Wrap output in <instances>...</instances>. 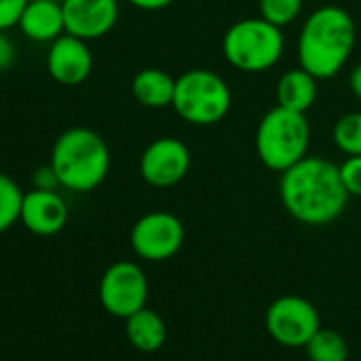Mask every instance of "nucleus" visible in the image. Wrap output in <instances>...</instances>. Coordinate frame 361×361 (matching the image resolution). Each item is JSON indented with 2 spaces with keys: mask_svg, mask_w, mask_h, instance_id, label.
Returning a JSON list of instances; mask_svg holds the SVG:
<instances>
[{
  "mask_svg": "<svg viewBox=\"0 0 361 361\" xmlns=\"http://www.w3.org/2000/svg\"><path fill=\"white\" fill-rule=\"evenodd\" d=\"M308 361H346L348 344L346 340L329 327H321L304 346Z\"/></svg>",
  "mask_w": 361,
  "mask_h": 361,
  "instance_id": "nucleus-18",
  "label": "nucleus"
},
{
  "mask_svg": "<svg viewBox=\"0 0 361 361\" xmlns=\"http://www.w3.org/2000/svg\"><path fill=\"white\" fill-rule=\"evenodd\" d=\"M16 58H18V49H16L13 39L5 30H0V73L11 71L16 64Z\"/></svg>",
  "mask_w": 361,
  "mask_h": 361,
  "instance_id": "nucleus-24",
  "label": "nucleus"
},
{
  "mask_svg": "<svg viewBox=\"0 0 361 361\" xmlns=\"http://www.w3.org/2000/svg\"><path fill=\"white\" fill-rule=\"evenodd\" d=\"M279 196L281 204L295 221L312 228L336 221L348 200L340 168L334 161L314 155H306L281 172Z\"/></svg>",
  "mask_w": 361,
  "mask_h": 361,
  "instance_id": "nucleus-1",
  "label": "nucleus"
},
{
  "mask_svg": "<svg viewBox=\"0 0 361 361\" xmlns=\"http://www.w3.org/2000/svg\"><path fill=\"white\" fill-rule=\"evenodd\" d=\"M18 28L32 43H54L66 32L62 3L30 0L20 18Z\"/></svg>",
  "mask_w": 361,
  "mask_h": 361,
  "instance_id": "nucleus-14",
  "label": "nucleus"
},
{
  "mask_svg": "<svg viewBox=\"0 0 361 361\" xmlns=\"http://www.w3.org/2000/svg\"><path fill=\"white\" fill-rule=\"evenodd\" d=\"M30 0H0V30H13L20 24V18Z\"/></svg>",
  "mask_w": 361,
  "mask_h": 361,
  "instance_id": "nucleus-23",
  "label": "nucleus"
},
{
  "mask_svg": "<svg viewBox=\"0 0 361 361\" xmlns=\"http://www.w3.org/2000/svg\"><path fill=\"white\" fill-rule=\"evenodd\" d=\"M355 41L357 26L344 9L319 7L306 18L298 37L300 66L317 79H331L348 62Z\"/></svg>",
  "mask_w": 361,
  "mask_h": 361,
  "instance_id": "nucleus-2",
  "label": "nucleus"
},
{
  "mask_svg": "<svg viewBox=\"0 0 361 361\" xmlns=\"http://www.w3.org/2000/svg\"><path fill=\"white\" fill-rule=\"evenodd\" d=\"M51 3H62V0H51Z\"/></svg>",
  "mask_w": 361,
  "mask_h": 361,
  "instance_id": "nucleus-28",
  "label": "nucleus"
},
{
  "mask_svg": "<svg viewBox=\"0 0 361 361\" xmlns=\"http://www.w3.org/2000/svg\"><path fill=\"white\" fill-rule=\"evenodd\" d=\"M317 100V77L302 66L281 75L276 83V102L295 113H306Z\"/></svg>",
  "mask_w": 361,
  "mask_h": 361,
  "instance_id": "nucleus-16",
  "label": "nucleus"
},
{
  "mask_svg": "<svg viewBox=\"0 0 361 361\" xmlns=\"http://www.w3.org/2000/svg\"><path fill=\"white\" fill-rule=\"evenodd\" d=\"M348 87H350L353 96L361 100V64H357L350 71V75H348Z\"/></svg>",
  "mask_w": 361,
  "mask_h": 361,
  "instance_id": "nucleus-27",
  "label": "nucleus"
},
{
  "mask_svg": "<svg viewBox=\"0 0 361 361\" xmlns=\"http://www.w3.org/2000/svg\"><path fill=\"white\" fill-rule=\"evenodd\" d=\"M190 168V147L172 136H161L149 142L138 161V172L142 180L155 190H166L180 183L188 176Z\"/></svg>",
  "mask_w": 361,
  "mask_h": 361,
  "instance_id": "nucleus-10",
  "label": "nucleus"
},
{
  "mask_svg": "<svg viewBox=\"0 0 361 361\" xmlns=\"http://www.w3.org/2000/svg\"><path fill=\"white\" fill-rule=\"evenodd\" d=\"M98 298L109 314L126 321L130 314L147 306L149 281L145 270L134 262L111 264L100 279Z\"/></svg>",
  "mask_w": 361,
  "mask_h": 361,
  "instance_id": "nucleus-7",
  "label": "nucleus"
},
{
  "mask_svg": "<svg viewBox=\"0 0 361 361\" xmlns=\"http://www.w3.org/2000/svg\"><path fill=\"white\" fill-rule=\"evenodd\" d=\"M126 336L136 350L155 353L164 346L168 329L164 319L155 310L145 306L126 319Z\"/></svg>",
  "mask_w": 361,
  "mask_h": 361,
  "instance_id": "nucleus-17",
  "label": "nucleus"
},
{
  "mask_svg": "<svg viewBox=\"0 0 361 361\" xmlns=\"http://www.w3.org/2000/svg\"><path fill=\"white\" fill-rule=\"evenodd\" d=\"M47 73L60 85H81L94 68V56L87 41L64 32L60 39L49 43Z\"/></svg>",
  "mask_w": 361,
  "mask_h": 361,
  "instance_id": "nucleus-12",
  "label": "nucleus"
},
{
  "mask_svg": "<svg viewBox=\"0 0 361 361\" xmlns=\"http://www.w3.org/2000/svg\"><path fill=\"white\" fill-rule=\"evenodd\" d=\"M20 221L37 236H56L68 224L66 200L58 194V190L32 188L28 194H24Z\"/></svg>",
  "mask_w": 361,
  "mask_h": 361,
  "instance_id": "nucleus-13",
  "label": "nucleus"
},
{
  "mask_svg": "<svg viewBox=\"0 0 361 361\" xmlns=\"http://www.w3.org/2000/svg\"><path fill=\"white\" fill-rule=\"evenodd\" d=\"M230 66L243 73H266L276 66L285 51L283 28L264 18H247L232 24L221 41Z\"/></svg>",
  "mask_w": 361,
  "mask_h": 361,
  "instance_id": "nucleus-5",
  "label": "nucleus"
},
{
  "mask_svg": "<svg viewBox=\"0 0 361 361\" xmlns=\"http://www.w3.org/2000/svg\"><path fill=\"white\" fill-rule=\"evenodd\" d=\"M22 200H24L22 188L9 174L0 172V234H5L9 228H13L20 221Z\"/></svg>",
  "mask_w": 361,
  "mask_h": 361,
  "instance_id": "nucleus-19",
  "label": "nucleus"
},
{
  "mask_svg": "<svg viewBox=\"0 0 361 361\" xmlns=\"http://www.w3.org/2000/svg\"><path fill=\"white\" fill-rule=\"evenodd\" d=\"M319 329V312L306 298L283 295L266 310V331L281 346L304 348Z\"/></svg>",
  "mask_w": 361,
  "mask_h": 361,
  "instance_id": "nucleus-8",
  "label": "nucleus"
},
{
  "mask_svg": "<svg viewBox=\"0 0 361 361\" xmlns=\"http://www.w3.org/2000/svg\"><path fill=\"white\" fill-rule=\"evenodd\" d=\"M183 243V221L166 211L142 215L130 230V247L145 262H166L180 251Z\"/></svg>",
  "mask_w": 361,
  "mask_h": 361,
  "instance_id": "nucleus-9",
  "label": "nucleus"
},
{
  "mask_svg": "<svg viewBox=\"0 0 361 361\" xmlns=\"http://www.w3.org/2000/svg\"><path fill=\"white\" fill-rule=\"evenodd\" d=\"M230 106V85L215 71L194 68L176 77L172 109L183 121L192 126H215L224 121Z\"/></svg>",
  "mask_w": 361,
  "mask_h": 361,
  "instance_id": "nucleus-6",
  "label": "nucleus"
},
{
  "mask_svg": "<svg viewBox=\"0 0 361 361\" xmlns=\"http://www.w3.org/2000/svg\"><path fill=\"white\" fill-rule=\"evenodd\" d=\"M338 168L346 194L361 198V155H346V159Z\"/></svg>",
  "mask_w": 361,
  "mask_h": 361,
  "instance_id": "nucleus-22",
  "label": "nucleus"
},
{
  "mask_svg": "<svg viewBox=\"0 0 361 361\" xmlns=\"http://www.w3.org/2000/svg\"><path fill=\"white\" fill-rule=\"evenodd\" d=\"M32 185L37 190H58L60 188V180H58V174L56 170L51 168V164H45V166H39L32 174Z\"/></svg>",
  "mask_w": 361,
  "mask_h": 361,
  "instance_id": "nucleus-25",
  "label": "nucleus"
},
{
  "mask_svg": "<svg viewBox=\"0 0 361 361\" xmlns=\"http://www.w3.org/2000/svg\"><path fill=\"white\" fill-rule=\"evenodd\" d=\"M60 188L73 194H90L102 185L111 168V151L104 138L90 128L64 130L49 155Z\"/></svg>",
  "mask_w": 361,
  "mask_h": 361,
  "instance_id": "nucleus-3",
  "label": "nucleus"
},
{
  "mask_svg": "<svg viewBox=\"0 0 361 361\" xmlns=\"http://www.w3.org/2000/svg\"><path fill=\"white\" fill-rule=\"evenodd\" d=\"M176 79L161 68H142L132 79V96L138 104L147 109H166L172 106Z\"/></svg>",
  "mask_w": 361,
  "mask_h": 361,
  "instance_id": "nucleus-15",
  "label": "nucleus"
},
{
  "mask_svg": "<svg viewBox=\"0 0 361 361\" xmlns=\"http://www.w3.org/2000/svg\"><path fill=\"white\" fill-rule=\"evenodd\" d=\"M331 140L344 155H361V111L342 115L331 130Z\"/></svg>",
  "mask_w": 361,
  "mask_h": 361,
  "instance_id": "nucleus-20",
  "label": "nucleus"
},
{
  "mask_svg": "<svg viewBox=\"0 0 361 361\" xmlns=\"http://www.w3.org/2000/svg\"><path fill=\"white\" fill-rule=\"evenodd\" d=\"M132 7L140 9V11H161L166 7H170L174 0H126Z\"/></svg>",
  "mask_w": 361,
  "mask_h": 361,
  "instance_id": "nucleus-26",
  "label": "nucleus"
},
{
  "mask_svg": "<svg viewBox=\"0 0 361 361\" xmlns=\"http://www.w3.org/2000/svg\"><path fill=\"white\" fill-rule=\"evenodd\" d=\"M66 32L83 41L109 35L119 20V0H62Z\"/></svg>",
  "mask_w": 361,
  "mask_h": 361,
  "instance_id": "nucleus-11",
  "label": "nucleus"
},
{
  "mask_svg": "<svg viewBox=\"0 0 361 361\" xmlns=\"http://www.w3.org/2000/svg\"><path fill=\"white\" fill-rule=\"evenodd\" d=\"M308 147L310 126L304 113H295L285 106L270 109L255 130L257 157L274 172H285L304 159L308 155Z\"/></svg>",
  "mask_w": 361,
  "mask_h": 361,
  "instance_id": "nucleus-4",
  "label": "nucleus"
},
{
  "mask_svg": "<svg viewBox=\"0 0 361 361\" xmlns=\"http://www.w3.org/2000/svg\"><path fill=\"white\" fill-rule=\"evenodd\" d=\"M304 9V0H259V18L285 28L293 24Z\"/></svg>",
  "mask_w": 361,
  "mask_h": 361,
  "instance_id": "nucleus-21",
  "label": "nucleus"
}]
</instances>
